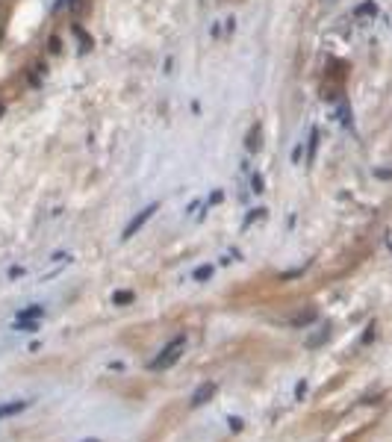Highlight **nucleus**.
I'll use <instances>...</instances> for the list:
<instances>
[{
  "label": "nucleus",
  "mask_w": 392,
  "mask_h": 442,
  "mask_svg": "<svg viewBox=\"0 0 392 442\" xmlns=\"http://www.w3.org/2000/svg\"><path fill=\"white\" fill-rule=\"evenodd\" d=\"M30 401H9V404H0V419H9L15 413H24Z\"/></svg>",
  "instance_id": "7ed1b4c3"
},
{
  "label": "nucleus",
  "mask_w": 392,
  "mask_h": 442,
  "mask_svg": "<svg viewBox=\"0 0 392 442\" xmlns=\"http://www.w3.org/2000/svg\"><path fill=\"white\" fill-rule=\"evenodd\" d=\"M357 15H377V6L374 3H363V6H357Z\"/></svg>",
  "instance_id": "9d476101"
},
{
  "label": "nucleus",
  "mask_w": 392,
  "mask_h": 442,
  "mask_svg": "<svg viewBox=\"0 0 392 442\" xmlns=\"http://www.w3.org/2000/svg\"><path fill=\"white\" fill-rule=\"evenodd\" d=\"M153 212H156V204L144 207V210H142V212H139V215H136V218H133V221L127 224V227H124V239H133V236H136V233H139V230L144 227V221H147V218H150Z\"/></svg>",
  "instance_id": "f03ea898"
},
{
  "label": "nucleus",
  "mask_w": 392,
  "mask_h": 442,
  "mask_svg": "<svg viewBox=\"0 0 392 442\" xmlns=\"http://www.w3.org/2000/svg\"><path fill=\"white\" fill-rule=\"evenodd\" d=\"M257 147H260V127H254L248 136V150H257Z\"/></svg>",
  "instance_id": "6e6552de"
},
{
  "label": "nucleus",
  "mask_w": 392,
  "mask_h": 442,
  "mask_svg": "<svg viewBox=\"0 0 392 442\" xmlns=\"http://www.w3.org/2000/svg\"><path fill=\"white\" fill-rule=\"evenodd\" d=\"M74 36H77V39L83 42V50H89V47H92V39H89V36H86V33L80 30V27H74Z\"/></svg>",
  "instance_id": "1a4fd4ad"
},
{
  "label": "nucleus",
  "mask_w": 392,
  "mask_h": 442,
  "mask_svg": "<svg viewBox=\"0 0 392 442\" xmlns=\"http://www.w3.org/2000/svg\"><path fill=\"white\" fill-rule=\"evenodd\" d=\"M212 277V265H201V269H195V280H209Z\"/></svg>",
  "instance_id": "0eeeda50"
},
{
  "label": "nucleus",
  "mask_w": 392,
  "mask_h": 442,
  "mask_svg": "<svg viewBox=\"0 0 392 442\" xmlns=\"http://www.w3.org/2000/svg\"><path fill=\"white\" fill-rule=\"evenodd\" d=\"M112 301H115V304H130V301H133V292H115Z\"/></svg>",
  "instance_id": "9b49d317"
},
{
  "label": "nucleus",
  "mask_w": 392,
  "mask_h": 442,
  "mask_svg": "<svg viewBox=\"0 0 392 442\" xmlns=\"http://www.w3.org/2000/svg\"><path fill=\"white\" fill-rule=\"evenodd\" d=\"M312 318H316V313H312V310H309V313H301V316H298V318H295L292 324H309Z\"/></svg>",
  "instance_id": "f8f14e48"
},
{
  "label": "nucleus",
  "mask_w": 392,
  "mask_h": 442,
  "mask_svg": "<svg viewBox=\"0 0 392 442\" xmlns=\"http://www.w3.org/2000/svg\"><path fill=\"white\" fill-rule=\"evenodd\" d=\"M212 392H215V386H212V383H204V386H201V389L192 395V407H201V404H204V401H206Z\"/></svg>",
  "instance_id": "39448f33"
},
{
  "label": "nucleus",
  "mask_w": 392,
  "mask_h": 442,
  "mask_svg": "<svg viewBox=\"0 0 392 442\" xmlns=\"http://www.w3.org/2000/svg\"><path fill=\"white\" fill-rule=\"evenodd\" d=\"M251 186H254V192H263V177H260V174H254V180H251Z\"/></svg>",
  "instance_id": "ddd939ff"
},
{
  "label": "nucleus",
  "mask_w": 392,
  "mask_h": 442,
  "mask_svg": "<svg viewBox=\"0 0 392 442\" xmlns=\"http://www.w3.org/2000/svg\"><path fill=\"white\" fill-rule=\"evenodd\" d=\"M39 316H44V307H41V304H33V307H27V310L18 313V321H33V318H39Z\"/></svg>",
  "instance_id": "20e7f679"
},
{
  "label": "nucleus",
  "mask_w": 392,
  "mask_h": 442,
  "mask_svg": "<svg viewBox=\"0 0 392 442\" xmlns=\"http://www.w3.org/2000/svg\"><path fill=\"white\" fill-rule=\"evenodd\" d=\"M65 3H71V0H59V3H56V9H62V6H65Z\"/></svg>",
  "instance_id": "4468645a"
},
{
  "label": "nucleus",
  "mask_w": 392,
  "mask_h": 442,
  "mask_svg": "<svg viewBox=\"0 0 392 442\" xmlns=\"http://www.w3.org/2000/svg\"><path fill=\"white\" fill-rule=\"evenodd\" d=\"M183 348H186V336L180 333V336H174L163 351H160V357H156L153 363H150V369L153 372H160V369H168V366H174L177 360H180V354H183Z\"/></svg>",
  "instance_id": "f257e3e1"
},
{
  "label": "nucleus",
  "mask_w": 392,
  "mask_h": 442,
  "mask_svg": "<svg viewBox=\"0 0 392 442\" xmlns=\"http://www.w3.org/2000/svg\"><path fill=\"white\" fill-rule=\"evenodd\" d=\"M316 147H319V130L312 127L309 130V142H307V159L312 162V156H316Z\"/></svg>",
  "instance_id": "423d86ee"
},
{
  "label": "nucleus",
  "mask_w": 392,
  "mask_h": 442,
  "mask_svg": "<svg viewBox=\"0 0 392 442\" xmlns=\"http://www.w3.org/2000/svg\"><path fill=\"white\" fill-rule=\"evenodd\" d=\"M86 442H98V439H86Z\"/></svg>",
  "instance_id": "2eb2a0df"
}]
</instances>
